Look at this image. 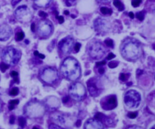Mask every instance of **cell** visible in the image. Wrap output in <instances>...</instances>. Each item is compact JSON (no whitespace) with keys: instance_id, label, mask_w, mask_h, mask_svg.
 I'll return each instance as SVG.
<instances>
[{"instance_id":"obj_3","label":"cell","mask_w":155,"mask_h":129,"mask_svg":"<svg viewBox=\"0 0 155 129\" xmlns=\"http://www.w3.org/2000/svg\"><path fill=\"white\" fill-rule=\"evenodd\" d=\"M45 111V108L44 104L36 100L30 101L24 107V113L31 119L41 118L44 115Z\"/></svg>"},{"instance_id":"obj_33","label":"cell","mask_w":155,"mask_h":129,"mask_svg":"<svg viewBox=\"0 0 155 129\" xmlns=\"http://www.w3.org/2000/svg\"><path fill=\"white\" fill-rule=\"evenodd\" d=\"M56 13V17L58 19V21L60 24H62V23H63L64 21V19L63 17H62V16H58V12H55Z\"/></svg>"},{"instance_id":"obj_39","label":"cell","mask_w":155,"mask_h":129,"mask_svg":"<svg viewBox=\"0 0 155 129\" xmlns=\"http://www.w3.org/2000/svg\"><path fill=\"white\" fill-rule=\"evenodd\" d=\"M49 128L50 129H61V127L59 126V125H57V124H52V125L49 127Z\"/></svg>"},{"instance_id":"obj_43","label":"cell","mask_w":155,"mask_h":129,"mask_svg":"<svg viewBox=\"0 0 155 129\" xmlns=\"http://www.w3.org/2000/svg\"><path fill=\"white\" fill-rule=\"evenodd\" d=\"M31 30H32V32H34L35 30V25L34 23H32V25H31Z\"/></svg>"},{"instance_id":"obj_18","label":"cell","mask_w":155,"mask_h":129,"mask_svg":"<svg viewBox=\"0 0 155 129\" xmlns=\"http://www.w3.org/2000/svg\"><path fill=\"white\" fill-rule=\"evenodd\" d=\"M33 1L39 7H47L50 5L52 0H33Z\"/></svg>"},{"instance_id":"obj_27","label":"cell","mask_w":155,"mask_h":129,"mask_svg":"<svg viewBox=\"0 0 155 129\" xmlns=\"http://www.w3.org/2000/svg\"><path fill=\"white\" fill-rule=\"evenodd\" d=\"M136 17L137 19L139 21H143L144 19V12H138L136 13Z\"/></svg>"},{"instance_id":"obj_40","label":"cell","mask_w":155,"mask_h":129,"mask_svg":"<svg viewBox=\"0 0 155 129\" xmlns=\"http://www.w3.org/2000/svg\"><path fill=\"white\" fill-rule=\"evenodd\" d=\"M9 123L11 124H13L14 123H15V117L13 116H11L10 118V121H9Z\"/></svg>"},{"instance_id":"obj_5","label":"cell","mask_w":155,"mask_h":129,"mask_svg":"<svg viewBox=\"0 0 155 129\" xmlns=\"http://www.w3.org/2000/svg\"><path fill=\"white\" fill-rule=\"evenodd\" d=\"M39 78L44 83L52 85L58 81L59 75L55 68L47 67L41 71L39 73Z\"/></svg>"},{"instance_id":"obj_36","label":"cell","mask_w":155,"mask_h":129,"mask_svg":"<svg viewBox=\"0 0 155 129\" xmlns=\"http://www.w3.org/2000/svg\"><path fill=\"white\" fill-rule=\"evenodd\" d=\"M106 62L105 61H100V62H96V66H97V67H102V66H104V65L105 64Z\"/></svg>"},{"instance_id":"obj_20","label":"cell","mask_w":155,"mask_h":129,"mask_svg":"<svg viewBox=\"0 0 155 129\" xmlns=\"http://www.w3.org/2000/svg\"><path fill=\"white\" fill-rule=\"evenodd\" d=\"M19 104V100L18 99H13L11 100L9 103V110H12L15 108V105H18Z\"/></svg>"},{"instance_id":"obj_23","label":"cell","mask_w":155,"mask_h":129,"mask_svg":"<svg viewBox=\"0 0 155 129\" xmlns=\"http://www.w3.org/2000/svg\"><path fill=\"white\" fill-rule=\"evenodd\" d=\"M18 122H19V126L21 128H24V127L25 126V124H26V120H25V118L23 117H21L19 118V119H18Z\"/></svg>"},{"instance_id":"obj_52","label":"cell","mask_w":155,"mask_h":129,"mask_svg":"<svg viewBox=\"0 0 155 129\" xmlns=\"http://www.w3.org/2000/svg\"><path fill=\"white\" fill-rule=\"evenodd\" d=\"M152 128H155V126H153V127H152Z\"/></svg>"},{"instance_id":"obj_25","label":"cell","mask_w":155,"mask_h":129,"mask_svg":"<svg viewBox=\"0 0 155 129\" xmlns=\"http://www.w3.org/2000/svg\"><path fill=\"white\" fill-rule=\"evenodd\" d=\"M19 93V89L18 87H13L11 89V90L9 92V94L11 96H17Z\"/></svg>"},{"instance_id":"obj_17","label":"cell","mask_w":155,"mask_h":129,"mask_svg":"<svg viewBox=\"0 0 155 129\" xmlns=\"http://www.w3.org/2000/svg\"><path fill=\"white\" fill-rule=\"evenodd\" d=\"M52 120L58 124L57 125H64L66 123V119L62 115L60 114L55 113L53 114L51 117Z\"/></svg>"},{"instance_id":"obj_19","label":"cell","mask_w":155,"mask_h":129,"mask_svg":"<svg viewBox=\"0 0 155 129\" xmlns=\"http://www.w3.org/2000/svg\"><path fill=\"white\" fill-rule=\"evenodd\" d=\"M113 4L116 7L118 8L119 11H122L124 9V6L123 4L119 0H114L113 1Z\"/></svg>"},{"instance_id":"obj_49","label":"cell","mask_w":155,"mask_h":129,"mask_svg":"<svg viewBox=\"0 0 155 129\" xmlns=\"http://www.w3.org/2000/svg\"><path fill=\"white\" fill-rule=\"evenodd\" d=\"M64 14L65 15H68L69 12H68V11H67V10H66V11H64Z\"/></svg>"},{"instance_id":"obj_2","label":"cell","mask_w":155,"mask_h":129,"mask_svg":"<svg viewBox=\"0 0 155 129\" xmlns=\"http://www.w3.org/2000/svg\"><path fill=\"white\" fill-rule=\"evenodd\" d=\"M121 52L125 59L133 61L138 58L141 54V47L137 41L127 39L122 43Z\"/></svg>"},{"instance_id":"obj_51","label":"cell","mask_w":155,"mask_h":129,"mask_svg":"<svg viewBox=\"0 0 155 129\" xmlns=\"http://www.w3.org/2000/svg\"><path fill=\"white\" fill-rule=\"evenodd\" d=\"M150 1H155V0H150Z\"/></svg>"},{"instance_id":"obj_29","label":"cell","mask_w":155,"mask_h":129,"mask_svg":"<svg viewBox=\"0 0 155 129\" xmlns=\"http://www.w3.org/2000/svg\"><path fill=\"white\" fill-rule=\"evenodd\" d=\"M118 64H119V62H118L117 61H110V62L108 63V67H110V68H115V67H117L118 65Z\"/></svg>"},{"instance_id":"obj_15","label":"cell","mask_w":155,"mask_h":129,"mask_svg":"<svg viewBox=\"0 0 155 129\" xmlns=\"http://www.w3.org/2000/svg\"><path fill=\"white\" fill-rule=\"evenodd\" d=\"M84 127L86 129H104L105 127L102 122L99 119H89L86 122Z\"/></svg>"},{"instance_id":"obj_1","label":"cell","mask_w":155,"mask_h":129,"mask_svg":"<svg viewBox=\"0 0 155 129\" xmlns=\"http://www.w3.org/2000/svg\"><path fill=\"white\" fill-rule=\"evenodd\" d=\"M62 75L69 81H76L81 76V67L76 59L68 57L65 59L60 67Z\"/></svg>"},{"instance_id":"obj_21","label":"cell","mask_w":155,"mask_h":129,"mask_svg":"<svg viewBox=\"0 0 155 129\" xmlns=\"http://www.w3.org/2000/svg\"><path fill=\"white\" fill-rule=\"evenodd\" d=\"M100 11L102 14H104V15H111L112 13V10L105 7H102L100 9Z\"/></svg>"},{"instance_id":"obj_46","label":"cell","mask_w":155,"mask_h":129,"mask_svg":"<svg viewBox=\"0 0 155 129\" xmlns=\"http://www.w3.org/2000/svg\"><path fill=\"white\" fill-rule=\"evenodd\" d=\"M129 17H130L131 18H132V19L133 18H134V14H133V13L131 12H130L129 13Z\"/></svg>"},{"instance_id":"obj_48","label":"cell","mask_w":155,"mask_h":129,"mask_svg":"<svg viewBox=\"0 0 155 129\" xmlns=\"http://www.w3.org/2000/svg\"><path fill=\"white\" fill-rule=\"evenodd\" d=\"M2 107H3V103H2V102L0 101V112H1V111Z\"/></svg>"},{"instance_id":"obj_24","label":"cell","mask_w":155,"mask_h":129,"mask_svg":"<svg viewBox=\"0 0 155 129\" xmlns=\"http://www.w3.org/2000/svg\"><path fill=\"white\" fill-rule=\"evenodd\" d=\"M9 66L4 62H1L0 64V70L2 72H5L9 68Z\"/></svg>"},{"instance_id":"obj_38","label":"cell","mask_w":155,"mask_h":129,"mask_svg":"<svg viewBox=\"0 0 155 129\" xmlns=\"http://www.w3.org/2000/svg\"><path fill=\"white\" fill-rule=\"evenodd\" d=\"M39 15L42 18H45V17H47V14L45 12H44L41 11L39 13Z\"/></svg>"},{"instance_id":"obj_6","label":"cell","mask_w":155,"mask_h":129,"mask_svg":"<svg viewBox=\"0 0 155 129\" xmlns=\"http://www.w3.org/2000/svg\"><path fill=\"white\" fill-rule=\"evenodd\" d=\"M87 52L91 58L98 60L102 58L106 53L105 49L100 42L93 41L88 44Z\"/></svg>"},{"instance_id":"obj_34","label":"cell","mask_w":155,"mask_h":129,"mask_svg":"<svg viewBox=\"0 0 155 129\" xmlns=\"http://www.w3.org/2000/svg\"><path fill=\"white\" fill-rule=\"evenodd\" d=\"M33 54H34V55L39 57V58H41V59L45 58V56H44V55L41 54V53H39V52H38V51H37V50L35 51V52H33Z\"/></svg>"},{"instance_id":"obj_42","label":"cell","mask_w":155,"mask_h":129,"mask_svg":"<svg viewBox=\"0 0 155 129\" xmlns=\"http://www.w3.org/2000/svg\"><path fill=\"white\" fill-rule=\"evenodd\" d=\"M20 1H21V0H13V1H12L13 6L16 5V4H17L18 3H19V2Z\"/></svg>"},{"instance_id":"obj_44","label":"cell","mask_w":155,"mask_h":129,"mask_svg":"<svg viewBox=\"0 0 155 129\" xmlns=\"http://www.w3.org/2000/svg\"><path fill=\"white\" fill-rule=\"evenodd\" d=\"M68 98L67 97V96H66V97H64L63 99H62V102H63L64 103H66L67 101H68Z\"/></svg>"},{"instance_id":"obj_10","label":"cell","mask_w":155,"mask_h":129,"mask_svg":"<svg viewBox=\"0 0 155 129\" xmlns=\"http://www.w3.org/2000/svg\"><path fill=\"white\" fill-rule=\"evenodd\" d=\"M53 31V25L50 21L44 19L38 23L37 32L39 37L43 38H47L52 34Z\"/></svg>"},{"instance_id":"obj_16","label":"cell","mask_w":155,"mask_h":129,"mask_svg":"<svg viewBox=\"0 0 155 129\" xmlns=\"http://www.w3.org/2000/svg\"><path fill=\"white\" fill-rule=\"evenodd\" d=\"M95 27L98 31H104L107 29V23L105 19L98 18L96 19L94 23Z\"/></svg>"},{"instance_id":"obj_12","label":"cell","mask_w":155,"mask_h":129,"mask_svg":"<svg viewBox=\"0 0 155 129\" xmlns=\"http://www.w3.org/2000/svg\"><path fill=\"white\" fill-rule=\"evenodd\" d=\"M87 88L92 96H98L102 92V86L99 83V81L96 78H93L87 82Z\"/></svg>"},{"instance_id":"obj_7","label":"cell","mask_w":155,"mask_h":129,"mask_svg":"<svg viewBox=\"0 0 155 129\" xmlns=\"http://www.w3.org/2000/svg\"><path fill=\"white\" fill-rule=\"evenodd\" d=\"M124 100L127 106L131 109H135L140 104L141 97L138 92L135 90H130L125 93Z\"/></svg>"},{"instance_id":"obj_53","label":"cell","mask_w":155,"mask_h":129,"mask_svg":"<svg viewBox=\"0 0 155 129\" xmlns=\"http://www.w3.org/2000/svg\"><path fill=\"white\" fill-rule=\"evenodd\" d=\"M0 55H1V53H0Z\"/></svg>"},{"instance_id":"obj_4","label":"cell","mask_w":155,"mask_h":129,"mask_svg":"<svg viewBox=\"0 0 155 129\" xmlns=\"http://www.w3.org/2000/svg\"><path fill=\"white\" fill-rule=\"evenodd\" d=\"M1 56L3 62L9 66H14L19 62L21 53L15 47H7L3 50Z\"/></svg>"},{"instance_id":"obj_47","label":"cell","mask_w":155,"mask_h":129,"mask_svg":"<svg viewBox=\"0 0 155 129\" xmlns=\"http://www.w3.org/2000/svg\"><path fill=\"white\" fill-rule=\"evenodd\" d=\"M81 121H80V120H78V121H77L76 123V126L77 127H79V126H80V125H81Z\"/></svg>"},{"instance_id":"obj_22","label":"cell","mask_w":155,"mask_h":129,"mask_svg":"<svg viewBox=\"0 0 155 129\" xmlns=\"http://www.w3.org/2000/svg\"><path fill=\"white\" fill-rule=\"evenodd\" d=\"M10 75L13 78L14 81L17 83H19V78H18V73L16 71H12L10 73Z\"/></svg>"},{"instance_id":"obj_35","label":"cell","mask_w":155,"mask_h":129,"mask_svg":"<svg viewBox=\"0 0 155 129\" xmlns=\"http://www.w3.org/2000/svg\"><path fill=\"white\" fill-rule=\"evenodd\" d=\"M80 47H81V44H80V43H76L74 46V50H75V52H78L79 50H80Z\"/></svg>"},{"instance_id":"obj_14","label":"cell","mask_w":155,"mask_h":129,"mask_svg":"<svg viewBox=\"0 0 155 129\" xmlns=\"http://www.w3.org/2000/svg\"><path fill=\"white\" fill-rule=\"evenodd\" d=\"M13 31L10 26L6 24L0 25V41H6L12 36Z\"/></svg>"},{"instance_id":"obj_8","label":"cell","mask_w":155,"mask_h":129,"mask_svg":"<svg viewBox=\"0 0 155 129\" xmlns=\"http://www.w3.org/2000/svg\"><path fill=\"white\" fill-rule=\"evenodd\" d=\"M69 95L74 101H80L86 95V90L82 84L76 82L72 84L69 88Z\"/></svg>"},{"instance_id":"obj_30","label":"cell","mask_w":155,"mask_h":129,"mask_svg":"<svg viewBox=\"0 0 155 129\" xmlns=\"http://www.w3.org/2000/svg\"><path fill=\"white\" fill-rule=\"evenodd\" d=\"M142 0H132L131 1V4L134 7H137L139 6L140 5V4L141 3Z\"/></svg>"},{"instance_id":"obj_9","label":"cell","mask_w":155,"mask_h":129,"mask_svg":"<svg viewBox=\"0 0 155 129\" xmlns=\"http://www.w3.org/2000/svg\"><path fill=\"white\" fill-rule=\"evenodd\" d=\"M15 18L21 23H27L32 20V13L26 6H21L15 10Z\"/></svg>"},{"instance_id":"obj_50","label":"cell","mask_w":155,"mask_h":129,"mask_svg":"<svg viewBox=\"0 0 155 129\" xmlns=\"http://www.w3.org/2000/svg\"><path fill=\"white\" fill-rule=\"evenodd\" d=\"M99 1H102V2H106V1H109V0H99Z\"/></svg>"},{"instance_id":"obj_11","label":"cell","mask_w":155,"mask_h":129,"mask_svg":"<svg viewBox=\"0 0 155 129\" xmlns=\"http://www.w3.org/2000/svg\"><path fill=\"white\" fill-rule=\"evenodd\" d=\"M74 46V39L71 37H66L63 38L58 43V47L59 50L64 55H68L71 53Z\"/></svg>"},{"instance_id":"obj_32","label":"cell","mask_w":155,"mask_h":129,"mask_svg":"<svg viewBox=\"0 0 155 129\" xmlns=\"http://www.w3.org/2000/svg\"><path fill=\"white\" fill-rule=\"evenodd\" d=\"M137 115V112H129L128 113V117L130 118V119H135L136 118Z\"/></svg>"},{"instance_id":"obj_37","label":"cell","mask_w":155,"mask_h":129,"mask_svg":"<svg viewBox=\"0 0 155 129\" xmlns=\"http://www.w3.org/2000/svg\"><path fill=\"white\" fill-rule=\"evenodd\" d=\"M115 57V55L113 54V53H109V54L108 55V56H107V59L108 60H112V59L114 58Z\"/></svg>"},{"instance_id":"obj_31","label":"cell","mask_w":155,"mask_h":129,"mask_svg":"<svg viewBox=\"0 0 155 129\" xmlns=\"http://www.w3.org/2000/svg\"><path fill=\"white\" fill-rule=\"evenodd\" d=\"M128 78H129V76L128 75L125 74H121L119 76V79L120 80H121L122 81H125L127 80Z\"/></svg>"},{"instance_id":"obj_26","label":"cell","mask_w":155,"mask_h":129,"mask_svg":"<svg viewBox=\"0 0 155 129\" xmlns=\"http://www.w3.org/2000/svg\"><path fill=\"white\" fill-rule=\"evenodd\" d=\"M24 37V34L23 32H18L16 35V40L19 41L23 40Z\"/></svg>"},{"instance_id":"obj_41","label":"cell","mask_w":155,"mask_h":129,"mask_svg":"<svg viewBox=\"0 0 155 129\" xmlns=\"http://www.w3.org/2000/svg\"><path fill=\"white\" fill-rule=\"evenodd\" d=\"M98 70H99V73L100 74H103L104 73V72H105L104 68L103 67H100Z\"/></svg>"},{"instance_id":"obj_28","label":"cell","mask_w":155,"mask_h":129,"mask_svg":"<svg viewBox=\"0 0 155 129\" xmlns=\"http://www.w3.org/2000/svg\"><path fill=\"white\" fill-rule=\"evenodd\" d=\"M104 43L105 44L108 46V47H113V41L112 39H107L105 40Z\"/></svg>"},{"instance_id":"obj_13","label":"cell","mask_w":155,"mask_h":129,"mask_svg":"<svg viewBox=\"0 0 155 129\" xmlns=\"http://www.w3.org/2000/svg\"><path fill=\"white\" fill-rule=\"evenodd\" d=\"M101 105L105 110H111L117 106V99L115 95H110L102 99Z\"/></svg>"},{"instance_id":"obj_45","label":"cell","mask_w":155,"mask_h":129,"mask_svg":"<svg viewBox=\"0 0 155 129\" xmlns=\"http://www.w3.org/2000/svg\"><path fill=\"white\" fill-rule=\"evenodd\" d=\"M128 128H129V129H134V128H136V129H142L141 127H139V126H135V125H134V126H129L128 127Z\"/></svg>"}]
</instances>
